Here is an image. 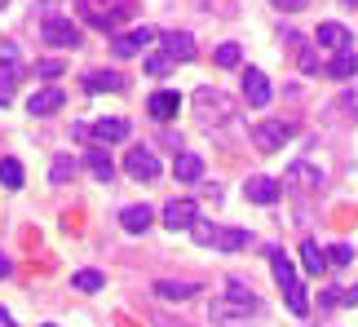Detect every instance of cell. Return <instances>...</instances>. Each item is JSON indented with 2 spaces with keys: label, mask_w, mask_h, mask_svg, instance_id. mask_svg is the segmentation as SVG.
<instances>
[{
  "label": "cell",
  "mask_w": 358,
  "mask_h": 327,
  "mask_svg": "<svg viewBox=\"0 0 358 327\" xmlns=\"http://www.w3.org/2000/svg\"><path fill=\"white\" fill-rule=\"evenodd\" d=\"M76 9H80V18H85L89 27H98V31H120L124 22L133 18V9H137V0H76Z\"/></svg>",
  "instance_id": "obj_1"
},
{
  "label": "cell",
  "mask_w": 358,
  "mask_h": 327,
  "mask_svg": "<svg viewBox=\"0 0 358 327\" xmlns=\"http://www.w3.org/2000/svg\"><path fill=\"white\" fill-rule=\"evenodd\" d=\"M190 102H195V111H199V119H203L208 129L226 124V119L235 115V98H230V93H222L217 85H199V89H195V98H190Z\"/></svg>",
  "instance_id": "obj_2"
},
{
  "label": "cell",
  "mask_w": 358,
  "mask_h": 327,
  "mask_svg": "<svg viewBox=\"0 0 358 327\" xmlns=\"http://www.w3.org/2000/svg\"><path fill=\"white\" fill-rule=\"evenodd\" d=\"M40 36H45V45H53V49H80V27L71 22V18H62V13H45L40 18Z\"/></svg>",
  "instance_id": "obj_3"
},
{
  "label": "cell",
  "mask_w": 358,
  "mask_h": 327,
  "mask_svg": "<svg viewBox=\"0 0 358 327\" xmlns=\"http://www.w3.org/2000/svg\"><path fill=\"white\" fill-rule=\"evenodd\" d=\"M283 186L296 190V195H310V190H323V186H327V173L319 168V164H310V159H296L292 168H287Z\"/></svg>",
  "instance_id": "obj_4"
},
{
  "label": "cell",
  "mask_w": 358,
  "mask_h": 327,
  "mask_svg": "<svg viewBox=\"0 0 358 327\" xmlns=\"http://www.w3.org/2000/svg\"><path fill=\"white\" fill-rule=\"evenodd\" d=\"M252 142H257V151L274 155V151H283V146L292 142V124H287V119H261L252 129Z\"/></svg>",
  "instance_id": "obj_5"
},
{
  "label": "cell",
  "mask_w": 358,
  "mask_h": 327,
  "mask_svg": "<svg viewBox=\"0 0 358 327\" xmlns=\"http://www.w3.org/2000/svg\"><path fill=\"white\" fill-rule=\"evenodd\" d=\"M195 221H199L195 199H169V203H164V226H169L173 235H177V230H190Z\"/></svg>",
  "instance_id": "obj_6"
},
{
  "label": "cell",
  "mask_w": 358,
  "mask_h": 327,
  "mask_svg": "<svg viewBox=\"0 0 358 327\" xmlns=\"http://www.w3.org/2000/svg\"><path fill=\"white\" fill-rule=\"evenodd\" d=\"M124 173L137 177V182H155V177H159V159H155V151H146V146L129 151V155H124Z\"/></svg>",
  "instance_id": "obj_7"
},
{
  "label": "cell",
  "mask_w": 358,
  "mask_h": 327,
  "mask_svg": "<svg viewBox=\"0 0 358 327\" xmlns=\"http://www.w3.org/2000/svg\"><path fill=\"white\" fill-rule=\"evenodd\" d=\"M150 40H155V31L150 27H137V31H115V40H111V53L115 58H137Z\"/></svg>",
  "instance_id": "obj_8"
},
{
  "label": "cell",
  "mask_w": 358,
  "mask_h": 327,
  "mask_svg": "<svg viewBox=\"0 0 358 327\" xmlns=\"http://www.w3.org/2000/svg\"><path fill=\"white\" fill-rule=\"evenodd\" d=\"M89 138L98 142V146H115V142H129V119H120V115H102L98 124L89 129Z\"/></svg>",
  "instance_id": "obj_9"
},
{
  "label": "cell",
  "mask_w": 358,
  "mask_h": 327,
  "mask_svg": "<svg viewBox=\"0 0 358 327\" xmlns=\"http://www.w3.org/2000/svg\"><path fill=\"white\" fill-rule=\"evenodd\" d=\"M270 80H266V71H257V66H248V75H243V102L248 106H257V111H261V106H266L270 102Z\"/></svg>",
  "instance_id": "obj_10"
},
{
  "label": "cell",
  "mask_w": 358,
  "mask_h": 327,
  "mask_svg": "<svg viewBox=\"0 0 358 327\" xmlns=\"http://www.w3.org/2000/svg\"><path fill=\"white\" fill-rule=\"evenodd\" d=\"M146 111L159 119V124H169V119H177V111H182V98H177L173 89H159V93H150V102H146Z\"/></svg>",
  "instance_id": "obj_11"
},
{
  "label": "cell",
  "mask_w": 358,
  "mask_h": 327,
  "mask_svg": "<svg viewBox=\"0 0 358 327\" xmlns=\"http://www.w3.org/2000/svg\"><path fill=\"white\" fill-rule=\"evenodd\" d=\"M159 40H164V53H169L173 62H190V58H195V36H190V31H169Z\"/></svg>",
  "instance_id": "obj_12"
},
{
  "label": "cell",
  "mask_w": 358,
  "mask_h": 327,
  "mask_svg": "<svg viewBox=\"0 0 358 327\" xmlns=\"http://www.w3.org/2000/svg\"><path fill=\"white\" fill-rule=\"evenodd\" d=\"M226 288H230V292H226V301H235L239 310H248V314H261V296H252V288H248L239 275H230V279H226Z\"/></svg>",
  "instance_id": "obj_13"
},
{
  "label": "cell",
  "mask_w": 358,
  "mask_h": 327,
  "mask_svg": "<svg viewBox=\"0 0 358 327\" xmlns=\"http://www.w3.org/2000/svg\"><path fill=\"white\" fill-rule=\"evenodd\" d=\"M62 102H66L62 89H40V93L27 98V111L31 115H53V111H62Z\"/></svg>",
  "instance_id": "obj_14"
},
{
  "label": "cell",
  "mask_w": 358,
  "mask_h": 327,
  "mask_svg": "<svg viewBox=\"0 0 358 327\" xmlns=\"http://www.w3.org/2000/svg\"><path fill=\"white\" fill-rule=\"evenodd\" d=\"M314 40H319L323 49H332V53H336V49H354V36H350V27H341V22H323Z\"/></svg>",
  "instance_id": "obj_15"
},
{
  "label": "cell",
  "mask_w": 358,
  "mask_h": 327,
  "mask_svg": "<svg viewBox=\"0 0 358 327\" xmlns=\"http://www.w3.org/2000/svg\"><path fill=\"white\" fill-rule=\"evenodd\" d=\"M243 195L252 199V203H274V199L283 195V190H279V182H274V177H248Z\"/></svg>",
  "instance_id": "obj_16"
},
{
  "label": "cell",
  "mask_w": 358,
  "mask_h": 327,
  "mask_svg": "<svg viewBox=\"0 0 358 327\" xmlns=\"http://www.w3.org/2000/svg\"><path fill=\"white\" fill-rule=\"evenodd\" d=\"M208 314H213V323H217V327H239V323H248V310H239L235 301H226V296H217Z\"/></svg>",
  "instance_id": "obj_17"
},
{
  "label": "cell",
  "mask_w": 358,
  "mask_h": 327,
  "mask_svg": "<svg viewBox=\"0 0 358 327\" xmlns=\"http://www.w3.org/2000/svg\"><path fill=\"white\" fill-rule=\"evenodd\" d=\"M150 221H155V212H150L146 203H133V208H124V212H120V226L129 230V235H146Z\"/></svg>",
  "instance_id": "obj_18"
},
{
  "label": "cell",
  "mask_w": 358,
  "mask_h": 327,
  "mask_svg": "<svg viewBox=\"0 0 358 327\" xmlns=\"http://www.w3.org/2000/svg\"><path fill=\"white\" fill-rule=\"evenodd\" d=\"M85 93H124V75L120 71H89Z\"/></svg>",
  "instance_id": "obj_19"
},
{
  "label": "cell",
  "mask_w": 358,
  "mask_h": 327,
  "mask_svg": "<svg viewBox=\"0 0 358 327\" xmlns=\"http://www.w3.org/2000/svg\"><path fill=\"white\" fill-rule=\"evenodd\" d=\"M195 292H199L195 283H182V279H159L155 283V296H159V301H190Z\"/></svg>",
  "instance_id": "obj_20"
},
{
  "label": "cell",
  "mask_w": 358,
  "mask_h": 327,
  "mask_svg": "<svg viewBox=\"0 0 358 327\" xmlns=\"http://www.w3.org/2000/svg\"><path fill=\"white\" fill-rule=\"evenodd\" d=\"M173 173H177V182H199V177H203V159L195 151H182L177 164H173Z\"/></svg>",
  "instance_id": "obj_21"
},
{
  "label": "cell",
  "mask_w": 358,
  "mask_h": 327,
  "mask_svg": "<svg viewBox=\"0 0 358 327\" xmlns=\"http://www.w3.org/2000/svg\"><path fill=\"white\" fill-rule=\"evenodd\" d=\"M354 71H358V53H354V49H336V53H332V62H327V75L350 80Z\"/></svg>",
  "instance_id": "obj_22"
},
{
  "label": "cell",
  "mask_w": 358,
  "mask_h": 327,
  "mask_svg": "<svg viewBox=\"0 0 358 327\" xmlns=\"http://www.w3.org/2000/svg\"><path fill=\"white\" fill-rule=\"evenodd\" d=\"M89 173L98 177V182H111L115 177V164H111V155H106V146H93L89 151Z\"/></svg>",
  "instance_id": "obj_23"
},
{
  "label": "cell",
  "mask_w": 358,
  "mask_h": 327,
  "mask_svg": "<svg viewBox=\"0 0 358 327\" xmlns=\"http://www.w3.org/2000/svg\"><path fill=\"white\" fill-rule=\"evenodd\" d=\"M301 266H306V275H323V270H327V256L319 252V243H314V239L301 243Z\"/></svg>",
  "instance_id": "obj_24"
},
{
  "label": "cell",
  "mask_w": 358,
  "mask_h": 327,
  "mask_svg": "<svg viewBox=\"0 0 358 327\" xmlns=\"http://www.w3.org/2000/svg\"><path fill=\"white\" fill-rule=\"evenodd\" d=\"M270 270H274V279H279V288H287V283H296V266L287 261V256L279 248H270Z\"/></svg>",
  "instance_id": "obj_25"
},
{
  "label": "cell",
  "mask_w": 358,
  "mask_h": 327,
  "mask_svg": "<svg viewBox=\"0 0 358 327\" xmlns=\"http://www.w3.org/2000/svg\"><path fill=\"white\" fill-rule=\"evenodd\" d=\"M76 173H80V164H76L71 155H58V159H53V168H49V182H53V186H66Z\"/></svg>",
  "instance_id": "obj_26"
},
{
  "label": "cell",
  "mask_w": 358,
  "mask_h": 327,
  "mask_svg": "<svg viewBox=\"0 0 358 327\" xmlns=\"http://www.w3.org/2000/svg\"><path fill=\"white\" fill-rule=\"evenodd\" d=\"M71 288L76 292H102L106 288V275H102V270H80V275L71 279Z\"/></svg>",
  "instance_id": "obj_27"
},
{
  "label": "cell",
  "mask_w": 358,
  "mask_h": 327,
  "mask_svg": "<svg viewBox=\"0 0 358 327\" xmlns=\"http://www.w3.org/2000/svg\"><path fill=\"white\" fill-rule=\"evenodd\" d=\"M217 235H222V226H217V221H203V217H199L195 226H190V239H195L199 248H213V243H217Z\"/></svg>",
  "instance_id": "obj_28"
},
{
  "label": "cell",
  "mask_w": 358,
  "mask_h": 327,
  "mask_svg": "<svg viewBox=\"0 0 358 327\" xmlns=\"http://www.w3.org/2000/svg\"><path fill=\"white\" fill-rule=\"evenodd\" d=\"M283 292H287V310H292L296 319H306V314H310V296H306V288H301V283H287Z\"/></svg>",
  "instance_id": "obj_29"
},
{
  "label": "cell",
  "mask_w": 358,
  "mask_h": 327,
  "mask_svg": "<svg viewBox=\"0 0 358 327\" xmlns=\"http://www.w3.org/2000/svg\"><path fill=\"white\" fill-rule=\"evenodd\" d=\"M217 248H222V252H239V248H248V230H239V226L222 230V235H217Z\"/></svg>",
  "instance_id": "obj_30"
},
{
  "label": "cell",
  "mask_w": 358,
  "mask_h": 327,
  "mask_svg": "<svg viewBox=\"0 0 358 327\" xmlns=\"http://www.w3.org/2000/svg\"><path fill=\"white\" fill-rule=\"evenodd\" d=\"M142 66H146V75H155V80H159V75H169V71H173L177 62H173L169 53L159 49V53H146V62H142Z\"/></svg>",
  "instance_id": "obj_31"
},
{
  "label": "cell",
  "mask_w": 358,
  "mask_h": 327,
  "mask_svg": "<svg viewBox=\"0 0 358 327\" xmlns=\"http://www.w3.org/2000/svg\"><path fill=\"white\" fill-rule=\"evenodd\" d=\"M0 186H9V190L22 186V164L18 159H0Z\"/></svg>",
  "instance_id": "obj_32"
},
{
  "label": "cell",
  "mask_w": 358,
  "mask_h": 327,
  "mask_svg": "<svg viewBox=\"0 0 358 327\" xmlns=\"http://www.w3.org/2000/svg\"><path fill=\"white\" fill-rule=\"evenodd\" d=\"M243 62V49L235 45V40H230V45H222V49H217V66H226V71H230V66H239Z\"/></svg>",
  "instance_id": "obj_33"
},
{
  "label": "cell",
  "mask_w": 358,
  "mask_h": 327,
  "mask_svg": "<svg viewBox=\"0 0 358 327\" xmlns=\"http://www.w3.org/2000/svg\"><path fill=\"white\" fill-rule=\"evenodd\" d=\"M323 256H327V266H350L354 261V248H350V243H336V248H327Z\"/></svg>",
  "instance_id": "obj_34"
},
{
  "label": "cell",
  "mask_w": 358,
  "mask_h": 327,
  "mask_svg": "<svg viewBox=\"0 0 358 327\" xmlns=\"http://www.w3.org/2000/svg\"><path fill=\"white\" fill-rule=\"evenodd\" d=\"M62 71H66V66H62L58 58H49V62H36V75H40V80H53V75H62Z\"/></svg>",
  "instance_id": "obj_35"
},
{
  "label": "cell",
  "mask_w": 358,
  "mask_h": 327,
  "mask_svg": "<svg viewBox=\"0 0 358 327\" xmlns=\"http://www.w3.org/2000/svg\"><path fill=\"white\" fill-rule=\"evenodd\" d=\"M310 0H274V9H283V13H301Z\"/></svg>",
  "instance_id": "obj_36"
},
{
  "label": "cell",
  "mask_w": 358,
  "mask_h": 327,
  "mask_svg": "<svg viewBox=\"0 0 358 327\" xmlns=\"http://www.w3.org/2000/svg\"><path fill=\"white\" fill-rule=\"evenodd\" d=\"M341 292H345V288H327V292H323V305H327V310L341 305Z\"/></svg>",
  "instance_id": "obj_37"
},
{
  "label": "cell",
  "mask_w": 358,
  "mask_h": 327,
  "mask_svg": "<svg viewBox=\"0 0 358 327\" xmlns=\"http://www.w3.org/2000/svg\"><path fill=\"white\" fill-rule=\"evenodd\" d=\"M301 71H319V58H314V53H301Z\"/></svg>",
  "instance_id": "obj_38"
},
{
  "label": "cell",
  "mask_w": 358,
  "mask_h": 327,
  "mask_svg": "<svg viewBox=\"0 0 358 327\" xmlns=\"http://www.w3.org/2000/svg\"><path fill=\"white\" fill-rule=\"evenodd\" d=\"M13 102V85H5V80H0V106H9Z\"/></svg>",
  "instance_id": "obj_39"
},
{
  "label": "cell",
  "mask_w": 358,
  "mask_h": 327,
  "mask_svg": "<svg viewBox=\"0 0 358 327\" xmlns=\"http://www.w3.org/2000/svg\"><path fill=\"white\" fill-rule=\"evenodd\" d=\"M9 275H13V261H9L5 252H0V279H9Z\"/></svg>",
  "instance_id": "obj_40"
},
{
  "label": "cell",
  "mask_w": 358,
  "mask_h": 327,
  "mask_svg": "<svg viewBox=\"0 0 358 327\" xmlns=\"http://www.w3.org/2000/svg\"><path fill=\"white\" fill-rule=\"evenodd\" d=\"M0 327H13V319H9V310H0Z\"/></svg>",
  "instance_id": "obj_41"
},
{
  "label": "cell",
  "mask_w": 358,
  "mask_h": 327,
  "mask_svg": "<svg viewBox=\"0 0 358 327\" xmlns=\"http://www.w3.org/2000/svg\"><path fill=\"white\" fill-rule=\"evenodd\" d=\"M5 5H9V0H0V9H5Z\"/></svg>",
  "instance_id": "obj_42"
},
{
  "label": "cell",
  "mask_w": 358,
  "mask_h": 327,
  "mask_svg": "<svg viewBox=\"0 0 358 327\" xmlns=\"http://www.w3.org/2000/svg\"><path fill=\"white\" fill-rule=\"evenodd\" d=\"M345 5H358V0H345Z\"/></svg>",
  "instance_id": "obj_43"
},
{
  "label": "cell",
  "mask_w": 358,
  "mask_h": 327,
  "mask_svg": "<svg viewBox=\"0 0 358 327\" xmlns=\"http://www.w3.org/2000/svg\"><path fill=\"white\" fill-rule=\"evenodd\" d=\"M45 5H53V0H45Z\"/></svg>",
  "instance_id": "obj_44"
},
{
  "label": "cell",
  "mask_w": 358,
  "mask_h": 327,
  "mask_svg": "<svg viewBox=\"0 0 358 327\" xmlns=\"http://www.w3.org/2000/svg\"><path fill=\"white\" fill-rule=\"evenodd\" d=\"M45 327H53V323H45Z\"/></svg>",
  "instance_id": "obj_45"
}]
</instances>
